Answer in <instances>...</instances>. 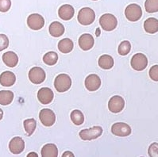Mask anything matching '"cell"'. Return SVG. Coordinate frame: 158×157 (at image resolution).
Listing matches in <instances>:
<instances>
[{
    "instance_id": "obj_26",
    "label": "cell",
    "mask_w": 158,
    "mask_h": 157,
    "mask_svg": "<svg viewBox=\"0 0 158 157\" xmlns=\"http://www.w3.org/2000/svg\"><path fill=\"white\" fill-rule=\"evenodd\" d=\"M43 61L48 66L55 65L58 61V55L55 52H48L43 56Z\"/></svg>"
},
{
    "instance_id": "obj_15",
    "label": "cell",
    "mask_w": 158,
    "mask_h": 157,
    "mask_svg": "<svg viewBox=\"0 0 158 157\" xmlns=\"http://www.w3.org/2000/svg\"><path fill=\"white\" fill-rule=\"evenodd\" d=\"M95 44L94 37L89 33H84L79 38V46L84 51H88L93 48Z\"/></svg>"
},
{
    "instance_id": "obj_23",
    "label": "cell",
    "mask_w": 158,
    "mask_h": 157,
    "mask_svg": "<svg viewBox=\"0 0 158 157\" xmlns=\"http://www.w3.org/2000/svg\"><path fill=\"white\" fill-rule=\"evenodd\" d=\"M99 66L101 68L105 69V70H108L113 68L114 64V61L112 56L110 55H102L99 57V61H98Z\"/></svg>"
},
{
    "instance_id": "obj_17",
    "label": "cell",
    "mask_w": 158,
    "mask_h": 157,
    "mask_svg": "<svg viewBox=\"0 0 158 157\" xmlns=\"http://www.w3.org/2000/svg\"><path fill=\"white\" fill-rule=\"evenodd\" d=\"M15 81H16V76L13 72L10 71L2 72L0 75V84L2 87H11L15 84Z\"/></svg>"
},
{
    "instance_id": "obj_34",
    "label": "cell",
    "mask_w": 158,
    "mask_h": 157,
    "mask_svg": "<svg viewBox=\"0 0 158 157\" xmlns=\"http://www.w3.org/2000/svg\"><path fill=\"white\" fill-rule=\"evenodd\" d=\"M62 156H72V157H73L74 156V154L73 153V152H69V151H68V152H64L63 153V155H62Z\"/></svg>"
},
{
    "instance_id": "obj_29",
    "label": "cell",
    "mask_w": 158,
    "mask_h": 157,
    "mask_svg": "<svg viewBox=\"0 0 158 157\" xmlns=\"http://www.w3.org/2000/svg\"><path fill=\"white\" fill-rule=\"evenodd\" d=\"M131 50V44L129 41H124L120 43L118 51L121 56H126L130 53Z\"/></svg>"
},
{
    "instance_id": "obj_11",
    "label": "cell",
    "mask_w": 158,
    "mask_h": 157,
    "mask_svg": "<svg viewBox=\"0 0 158 157\" xmlns=\"http://www.w3.org/2000/svg\"><path fill=\"white\" fill-rule=\"evenodd\" d=\"M27 25L33 30H39L45 26V19L39 14H32L27 19Z\"/></svg>"
},
{
    "instance_id": "obj_16",
    "label": "cell",
    "mask_w": 158,
    "mask_h": 157,
    "mask_svg": "<svg viewBox=\"0 0 158 157\" xmlns=\"http://www.w3.org/2000/svg\"><path fill=\"white\" fill-rule=\"evenodd\" d=\"M75 10L73 6L69 4H64L62 5L58 10V15L62 20L69 21L72 19L74 16Z\"/></svg>"
},
{
    "instance_id": "obj_32",
    "label": "cell",
    "mask_w": 158,
    "mask_h": 157,
    "mask_svg": "<svg viewBox=\"0 0 158 157\" xmlns=\"http://www.w3.org/2000/svg\"><path fill=\"white\" fill-rule=\"evenodd\" d=\"M11 6L10 0H0V12H7Z\"/></svg>"
},
{
    "instance_id": "obj_1",
    "label": "cell",
    "mask_w": 158,
    "mask_h": 157,
    "mask_svg": "<svg viewBox=\"0 0 158 157\" xmlns=\"http://www.w3.org/2000/svg\"><path fill=\"white\" fill-rule=\"evenodd\" d=\"M72 86V80L67 74H60L54 80V87L60 93L69 91Z\"/></svg>"
},
{
    "instance_id": "obj_21",
    "label": "cell",
    "mask_w": 158,
    "mask_h": 157,
    "mask_svg": "<svg viewBox=\"0 0 158 157\" xmlns=\"http://www.w3.org/2000/svg\"><path fill=\"white\" fill-rule=\"evenodd\" d=\"M41 154L43 157H56L58 156V148L56 144H47L43 146Z\"/></svg>"
},
{
    "instance_id": "obj_30",
    "label": "cell",
    "mask_w": 158,
    "mask_h": 157,
    "mask_svg": "<svg viewBox=\"0 0 158 157\" xmlns=\"http://www.w3.org/2000/svg\"><path fill=\"white\" fill-rule=\"evenodd\" d=\"M148 154L151 157H158V143L154 142L149 145Z\"/></svg>"
},
{
    "instance_id": "obj_25",
    "label": "cell",
    "mask_w": 158,
    "mask_h": 157,
    "mask_svg": "<svg viewBox=\"0 0 158 157\" xmlns=\"http://www.w3.org/2000/svg\"><path fill=\"white\" fill-rule=\"evenodd\" d=\"M70 118L73 124L76 126H80L82 125L84 122V114L79 109H74L73 112H71Z\"/></svg>"
},
{
    "instance_id": "obj_6",
    "label": "cell",
    "mask_w": 158,
    "mask_h": 157,
    "mask_svg": "<svg viewBox=\"0 0 158 157\" xmlns=\"http://www.w3.org/2000/svg\"><path fill=\"white\" fill-rule=\"evenodd\" d=\"M130 64L135 71L141 72L146 68L148 65V59L146 56L144 55L143 53H137L133 56V57L131 58Z\"/></svg>"
},
{
    "instance_id": "obj_2",
    "label": "cell",
    "mask_w": 158,
    "mask_h": 157,
    "mask_svg": "<svg viewBox=\"0 0 158 157\" xmlns=\"http://www.w3.org/2000/svg\"><path fill=\"white\" fill-rule=\"evenodd\" d=\"M78 22L83 26H88L93 23L95 19V11L90 7H84L79 11Z\"/></svg>"
},
{
    "instance_id": "obj_13",
    "label": "cell",
    "mask_w": 158,
    "mask_h": 157,
    "mask_svg": "<svg viewBox=\"0 0 158 157\" xmlns=\"http://www.w3.org/2000/svg\"><path fill=\"white\" fill-rule=\"evenodd\" d=\"M9 149L15 155L22 153L25 149V141L19 137H14L9 143Z\"/></svg>"
},
{
    "instance_id": "obj_31",
    "label": "cell",
    "mask_w": 158,
    "mask_h": 157,
    "mask_svg": "<svg viewBox=\"0 0 158 157\" xmlns=\"http://www.w3.org/2000/svg\"><path fill=\"white\" fill-rule=\"evenodd\" d=\"M9 46V39L5 34H0V52Z\"/></svg>"
},
{
    "instance_id": "obj_5",
    "label": "cell",
    "mask_w": 158,
    "mask_h": 157,
    "mask_svg": "<svg viewBox=\"0 0 158 157\" xmlns=\"http://www.w3.org/2000/svg\"><path fill=\"white\" fill-rule=\"evenodd\" d=\"M125 15L130 22H137L142 16V10L138 4H130L125 10Z\"/></svg>"
},
{
    "instance_id": "obj_8",
    "label": "cell",
    "mask_w": 158,
    "mask_h": 157,
    "mask_svg": "<svg viewBox=\"0 0 158 157\" xmlns=\"http://www.w3.org/2000/svg\"><path fill=\"white\" fill-rule=\"evenodd\" d=\"M46 74L41 68L34 67L29 72V79L34 84H41L45 80Z\"/></svg>"
},
{
    "instance_id": "obj_28",
    "label": "cell",
    "mask_w": 158,
    "mask_h": 157,
    "mask_svg": "<svg viewBox=\"0 0 158 157\" xmlns=\"http://www.w3.org/2000/svg\"><path fill=\"white\" fill-rule=\"evenodd\" d=\"M145 8L148 13L158 12V0H145Z\"/></svg>"
},
{
    "instance_id": "obj_12",
    "label": "cell",
    "mask_w": 158,
    "mask_h": 157,
    "mask_svg": "<svg viewBox=\"0 0 158 157\" xmlns=\"http://www.w3.org/2000/svg\"><path fill=\"white\" fill-rule=\"evenodd\" d=\"M54 94L52 91L48 87H42L37 92V98L43 105H47L52 102Z\"/></svg>"
},
{
    "instance_id": "obj_22",
    "label": "cell",
    "mask_w": 158,
    "mask_h": 157,
    "mask_svg": "<svg viewBox=\"0 0 158 157\" xmlns=\"http://www.w3.org/2000/svg\"><path fill=\"white\" fill-rule=\"evenodd\" d=\"M74 44L73 41L69 38H64L58 43V49L62 53H69L73 51Z\"/></svg>"
},
{
    "instance_id": "obj_37",
    "label": "cell",
    "mask_w": 158,
    "mask_h": 157,
    "mask_svg": "<svg viewBox=\"0 0 158 157\" xmlns=\"http://www.w3.org/2000/svg\"><path fill=\"white\" fill-rule=\"evenodd\" d=\"M92 1H97V0H92Z\"/></svg>"
},
{
    "instance_id": "obj_35",
    "label": "cell",
    "mask_w": 158,
    "mask_h": 157,
    "mask_svg": "<svg viewBox=\"0 0 158 157\" xmlns=\"http://www.w3.org/2000/svg\"><path fill=\"white\" fill-rule=\"evenodd\" d=\"M27 156H28V157H30V156H38V155H37V153H35V152H30V153H29L28 155H27Z\"/></svg>"
},
{
    "instance_id": "obj_33",
    "label": "cell",
    "mask_w": 158,
    "mask_h": 157,
    "mask_svg": "<svg viewBox=\"0 0 158 157\" xmlns=\"http://www.w3.org/2000/svg\"><path fill=\"white\" fill-rule=\"evenodd\" d=\"M149 75L151 80L155 82H158V65H153L149 69Z\"/></svg>"
},
{
    "instance_id": "obj_18",
    "label": "cell",
    "mask_w": 158,
    "mask_h": 157,
    "mask_svg": "<svg viewBox=\"0 0 158 157\" xmlns=\"http://www.w3.org/2000/svg\"><path fill=\"white\" fill-rule=\"evenodd\" d=\"M2 61L9 68H15L19 63V56L15 52L9 51L2 55Z\"/></svg>"
},
{
    "instance_id": "obj_4",
    "label": "cell",
    "mask_w": 158,
    "mask_h": 157,
    "mask_svg": "<svg viewBox=\"0 0 158 157\" xmlns=\"http://www.w3.org/2000/svg\"><path fill=\"white\" fill-rule=\"evenodd\" d=\"M102 133V128L101 126H94L90 129L83 130L80 132L79 135L83 141H91L100 137Z\"/></svg>"
},
{
    "instance_id": "obj_3",
    "label": "cell",
    "mask_w": 158,
    "mask_h": 157,
    "mask_svg": "<svg viewBox=\"0 0 158 157\" xmlns=\"http://www.w3.org/2000/svg\"><path fill=\"white\" fill-rule=\"evenodd\" d=\"M99 24L105 31H112L117 27L118 20L116 17L111 14H104L99 19Z\"/></svg>"
},
{
    "instance_id": "obj_10",
    "label": "cell",
    "mask_w": 158,
    "mask_h": 157,
    "mask_svg": "<svg viewBox=\"0 0 158 157\" xmlns=\"http://www.w3.org/2000/svg\"><path fill=\"white\" fill-rule=\"evenodd\" d=\"M125 107V101L123 97L119 95H114L112 97L108 102V109L114 114L122 112Z\"/></svg>"
},
{
    "instance_id": "obj_36",
    "label": "cell",
    "mask_w": 158,
    "mask_h": 157,
    "mask_svg": "<svg viewBox=\"0 0 158 157\" xmlns=\"http://www.w3.org/2000/svg\"><path fill=\"white\" fill-rule=\"evenodd\" d=\"M2 117H3V112L1 109H0V120H2Z\"/></svg>"
},
{
    "instance_id": "obj_27",
    "label": "cell",
    "mask_w": 158,
    "mask_h": 157,
    "mask_svg": "<svg viewBox=\"0 0 158 157\" xmlns=\"http://www.w3.org/2000/svg\"><path fill=\"white\" fill-rule=\"evenodd\" d=\"M23 125H24L25 130H26V133H27V135L31 136L35 131L37 122L34 118H30L25 120L24 122H23Z\"/></svg>"
},
{
    "instance_id": "obj_9",
    "label": "cell",
    "mask_w": 158,
    "mask_h": 157,
    "mask_svg": "<svg viewBox=\"0 0 158 157\" xmlns=\"http://www.w3.org/2000/svg\"><path fill=\"white\" fill-rule=\"evenodd\" d=\"M39 118L42 125L47 127L53 126L56 122V115L50 109H43L40 111Z\"/></svg>"
},
{
    "instance_id": "obj_20",
    "label": "cell",
    "mask_w": 158,
    "mask_h": 157,
    "mask_svg": "<svg viewBox=\"0 0 158 157\" xmlns=\"http://www.w3.org/2000/svg\"><path fill=\"white\" fill-rule=\"evenodd\" d=\"M144 29L145 32L153 34L158 32V19L155 18H149L144 22Z\"/></svg>"
},
{
    "instance_id": "obj_19",
    "label": "cell",
    "mask_w": 158,
    "mask_h": 157,
    "mask_svg": "<svg viewBox=\"0 0 158 157\" xmlns=\"http://www.w3.org/2000/svg\"><path fill=\"white\" fill-rule=\"evenodd\" d=\"M48 30H49V33L51 36L54 37H59L64 33L65 29L64 26L60 22H53L49 26Z\"/></svg>"
},
{
    "instance_id": "obj_24",
    "label": "cell",
    "mask_w": 158,
    "mask_h": 157,
    "mask_svg": "<svg viewBox=\"0 0 158 157\" xmlns=\"http://www.w3.org/2000/svg\"><path fill=\"white\" fill-rule=\"evenodd\" d=\"M14 93L10 91H0V105H7L11 103L14 99Z\"/></svg>"
},
{
    "instance_id": "obj_7",
    "label": "cell",
    "mask_w": 158,
    "mask_h": 157,
    "mask_svg": "<svg viewBox=\"0 0 158 157\" xmlns=\"http://www.w3.org/2000/svg\"><path fill=\"white\" fill-rule=\"evenodd\" d=\"M131 132L132 130H131L130 126L124 122L114 123L111 127V133L117 137H128L131 134Z\"/></svg>"
},
{
    "instance_id": "obj_14",
    "label": "cell",
    "mask_w": 158,
    "mask_h": 157,
    "mask_svg": "<svg viewBox=\"0 0 158 157\" xmlns=\"http://www.w3.org/2000/svg\"><path fill=\"white\" fill-rule=\"evenodd\" d=\"M85 87L89 91H95L101 87V80L96 74H91L85 79Z\"/></svg>"
}]
</instances>
